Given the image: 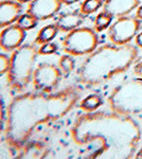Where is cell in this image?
Instances as JSON below:
<instances>
[{"mask_svg":"<svg viewBox=\"0 0 142 159\" xmlns=\"http://www.w3.org/2000/svg\"><path fill=\"white\" fill-rule=\"evenodd\" d=\"M63 3L61 0H32L27 12L32 14L38 21L51 19L61 11Z\"/></svg>","mask_w":142,"mask_h":159,"instance_id":"9c48e42d","label":"cell"},{"mask_svg":"<svg viewBox=\"0 0 142 159\" xmlns=\"http://www.w3.org/2000/svg\"><path fill=\"white\" fill-rule=\"evenodd\" d=\"M103 3H104L103 0H84L81 3L80 11L84 16H88L97 12L100 7H102Z\"/></svg>","mask_w":142,"mask_h":159,"instance_id":"e0dca14e","label":"cell"},{"mask_svg":"<svg viewBox=\"0 0 142 159\" xmlns=\"http://www.w3.org/2000/svg\"><path fill=\"white\" fill-rule=\"evenodd\" d=\"M85 16L81 13V11H72V12H67L63 13L57 17L56 19V27L58 28V30L61 32L68 33L70 31L77 29L82 25L84 22Z\"/></svg>","mask_w":142,"mask_h":159,"instance_id":"4fadbf2b","label":"cell"},{"mask_svg":"<svg viewBox=\"0 0 142 159\" xmlns=\"http://www.w3.org/2000/svg\"><path fill=\"white\" fill-rule=\"evenodd\" d=\"M7 123V107L4 105L3 100L0 98V133L6 129Z\"/></svg>","mask_w":142,"mask_h":159,"instance_id":"7402d4cb","label":"cell"},{"mask_svg":"<svg viewBox=\"0 0 142 159\" xmlns=\"http://www.w3.org/2000/svg\"><path fill=\"white\" fill-rule=\"evenodd\" d=\"M113 17L112 15H109L108 13L102 11L101 13L95 16V18L94 20V29L97 33L103 32V31L107 30L108 28L112 25Z\"/></svg>","mask_w":142,"mask_h":159,"instance_id":"2e32d148","label":"cell"},{"mask_svg":"<svg viewBox=\"0 0 142 159\" xmlns=\"http://www.w3.org/2000/svg\"><path fill=\"white\" fill-rule=\"evenodd\" d=\"M16 2H18V3L20 4H25V3H30L32 0H15Z\"/></svg>","mask_w":142,"mask_h":159,"instance_id":"4316f807","label":"cell"},{"mask_svg":"<svg viewBox=\"0 0 142 159\" xmlns=\"http://www.w3.org/2000/svg\"><path fill=\"white\" fill-rule=\"evenodd\" d=\"M135 43H136L137 47L142 48V32L138 33V34L136 35V37H135Z\"/></svg>","mask_w":142,"mask_h":159,"instance_id":"cb8c5ba5","label":"cell"},{"mask_svg":"<svg viewBox=\"0 0 142 159\" xmlns=\"http://www.w3.org/2000/svg\"><path fill=\"white\" fill-rule=\"evenodd\" d=\"M141 21L136 17H131L128 16V15L127 16L119 17L108 28V39L113 45H127L139 33Z\"/></svg>","mask_w":142,"mask_h":159,"instance_id":"52a82bcc","label":"cell"},{"mask_svg":"<svg viewBox=\"0 0 142 159\" xmlns=\"http://www.w3.org/2000/svg\"><path fill=\"white\" fill-rule=\"evenodd\" d=\"M109 109L124 116L142 112V79H130L112 89L107 99Z\"/></svg>","mask_w":142,"mask_h":159,"instance_id":"5b68a950","label":"cell"},{"mask_svg":"<svg viewBox=\"0 0 142 159\" xmlns=\"http://www.w3.org/2000/svg\"><path fill=\"white\" fill-rule=\"evenodd\" d=\"M81 0H61V2L63 4H66V6H71V4H74L76 2H80Z\"/></svg>","mask_w":142,"mask_h":159,"instance_id":"484cf974","label":"cell"},{"mask_svg":"<svg viewBox=\"0 0 142 159\" xmlns=\"http://www.w3.org/2000/svg\"><path fill=\"white\" fill-rule=\"evenodd\" d=\"M99 37L94 29L80 27L68 32L62 39L64 52L72 56L88 55L98 48Z\"/></svg>","mask_w":142,"mask_h":159,"instance_id":"8992f818","label":"cell"},{"mask_svg":"<svg viewBox=\"0 0 142 159\" xmlns=\"http://www.w3.org/2000/svg\"><path fill=\"white\" fill-rule=\"evenodd\" d=\"M63 72L58 66L51 63H40L33 72L32 84L36 91L51 93L59 85Z\"/></svg>","mask_w":142,"mask_h":159,"instance_id":"ba28073f","label":"cell"},{"mask_svg":"<svg viewBox=\"0 0 142 159\" xmlns=\"http://www.w3.org/2000/svg\"><path fill=\"white\" fill-rule=\"evenodd\" d=\"M38 48L34 43H25L12 52L10 68L7 73V85L15 92H24L32 83Z\"/></svg>","mask_w":142,"mask_h":159,"instance_id":"277c9868","label":"cell"},{"mask_svg":"<svg viewBox=\"0 0 142 159\" xmlns=\"http://www.w3.org/2000/svg\"><path fill=\"white\" fill-rule=\"evenodd\" d=\"M135 158H142V148L135 154Z\"/></svg>","mask_w":142,"mask_h":159,"instance_id":"83f0119b","label":"cell"},{"mask_svg":"<svg viewBox=\"0 0 142 159\" xmlns=\"http://www.w3.org/2000/svg\"><path fill=\"white\" fill-rule=\"evenodd\" d=\"M82 97L77 86L51 93L24 91L16 94L7 107L4 140L11 154H17L29 141L37 126L57 121L69 114Z\"/></svg>","mask_w":142,"mask_h":159,"instance_id":"7a4b0ae2","label":"cell"},{"mask_svg":"<svg viewBox=\"0 0 142 159\" xmlns=\"http://www.w3.org/2000/svg\"><path fill=\"white\" fill-rule=\"evenodd\" d=\"M24 7L15 0L0 1V29L16 24L17 19L22 14Z\"/></svg>","mask_w":142,"mask_h":159,"instance_id":"8fae6325","label":"cell"},{"mask_svg":"<svg viewBox=\"0 0 142 159\" xmlns=\"http://www.w3.org/2000/svg\"><path fill=\"white\" fill-rule=\"evenodd\" d=\"M134 73H135L138 78L142 79V61L135 65V67H134Z\"/></svg>","mask_w":142,"mask_h":159,"instance_id":"603a6c76","label":"cell"},{"mask_svg":"<svg viewBox=\"0 0 142 159\" xmlns=\"http://www.w3.org/2000/svg\"><path fill=\"white\" fill-rule=\"evenodd\" d=\"M58 50V47L55 43L53 42H49L40 45V47L38 48V55H51L56 53Z\"/></svg>","mask_w":142,"mask_h":159,"instance_id":"ffe728a7","label":"cell"},{"mask_svg":"<svg viewBox=\"0 0 142 159\" xmlns=\"http://www.w3.org/2000/svg\"><path fill=\"white\" fill-rule=\"evenodd\" d=\"M71 138L85 158L128 159L135 157L141 129L131 116L117 112H85L76 119Z\"/></svg>","mask_w":142,"mask_h":159,"instance_id":"6da1fadb","label":"cell"},{"mask_svg":"<svg viewBox=\"0 0 142 159\" xmlns=\"http://www.w3.org/2000/svg\"><path fill=\"white\" fill-rule=\"evenodd\" d=\"M140 6V0H105L103 11L112 15L113 18L127 16L131 12Z\"/></svg>","mask_w":142,"mask_h":159,"instance_id":"7c38bea8","label":"cell"},{"mask_svg":"<svg viewBox=\"0 0 142 159\" xmlns=\"http://www.w3.org/2000/svg\"><path fill=\"white\" fill-rule=\"evenodd\" d=\"M25 31L17 24H13L0 32V48L6 52H13L24 45Z\"/></svg>","mask_w":142,"mask_h":159,"instance_id":"30bf717a","label":"cell"},{"mask_svg":"<svg viewBox=\"0 0 142 159\" xmlns=\"http://www.w3.org/2000/svg\"><path fill=\"white\" fill-rule=\"evenodd\" d=\"M136 18H138L140 21H142V6H139L138 7H137Z\"/></svg>","mask_w":142,"mask_h":159,"instance_id":"d4e9b609","label":"cell"},{"mask_svg":"<svg viewBox=\"0 0 142 159\" xmlns=\"http://www.w3.org/2000/svg\"><path fill=\"white\" fill-rule=\"evenodd\" d=\"M11 57L6 53H0V76L7 74L10 68Z\"/></svg>","mask_w":142,"mask_h":159,"instance_id":"44dd1931","label":"cell"},{"mask_svg":"<svg viewBox=\"0 0 142 159\" xmlns=\"http://www.w3.org/2000/svg\"><path fill=\"white\" fill-rule=\"evenodd\" d=\"M58 32L59 30L55 24L45 25L38 31L37 35L35 37V43L36 45H43V43L49 42H53V39L56 37Z\"/></svg>","mask_w":142,"mask_h":159,"instance_id":"5bb4252c","label":"cell"},{"mask_svg":"<svg viewBox=\"0 0 142 159\" xmlns=\"http://www.w3.org/2000/svg\"><path fill=\"white\" fill-rule=\"evenodd\" d=\"M76 67V61H74L73 56L70 54H66L61 56L58 61V68L61 69V71L63 74H69L74 70Z\"/></svg>","mask_w":142,"mask_h":159,"instance_id":"d6986e66","label":"cell"},{"mask_svg":"<svg viewBox=\"0 0 142 159\" xmlns=\"http://www.w3.org/2000/svg\"><path fill=\"white\" fill-rule=\"evenodd\" d=\"M138 55V49L131 43L100 46L81 64L76 71L77 80L86 87L103 85L127 71L137 61Z\"/></svg>","mask_w":142,"mask_h":159,"instance_id":"3957f363","label":"cell"},{"mask_svg":"<svg viewBox=\"0 0 142 159\" xmlns=\"http://www.w3.org/2000/svg\"><path fill=\"white\" fill-rule=\"evenodd\" d=\"M102 104H103V100L99 94L91 93L81 100V102H80V108L84 110L85 112H92L99 109L102 106Z\"/></svg>","mask_w":142,"mask_h":159,"instance_id":"9a60e30c","label":"cell"},{"mask_svg":"<svg viewBox=\"0 0 142 159\" xmlns=\"http://www.w3.org/2000/svg\"><path fill=\"white\" fill-rule=\"evenodd\" d=\"M16 24L19 25L21 29H24L25 32H27V31H30V30L34 29V28L38 24V20L36 19L32 14L25 12V14L20 15L19 18L17 19Z\"/></svg>","mask_w":142,"mask_h":159,"instance_id":"ac0fdd59","label":"cell"}]
</instances>
